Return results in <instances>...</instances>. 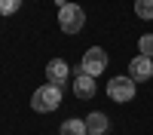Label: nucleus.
Segmentation results:
<instances>
[{
    "mask_svg": "<svg viewBox=\"0 0 153 135\" xmlns=\"http://www.w3.org/2000/svg\"><path fill=\"white\" fill-rule=\"evenodd\" d=\"M68 74H71V68H68V61H61V58H52L46 65V80L49 83H55V86H61L68 80Z\"/></svg>",
    "mask_w": 153,
    "mask_h": 135,
    "instance_id": "obj_6",
    "label": "nucleus"
},
{
    "mask_svg": "<svg viewBox=\"0 0 153 135\" xmlns=\"http://www.w3.org/2000/svg\"><path fill=\"white\" fill-rule=\"evenodd\" d=\"M129 77H132L135 83L150 80V77H153V58H147V55L132 58V61H129Z\"/></svg>",
    "mask_w": 153,
    "mask_h": 135,
    "instance_id": "obj_5",
    "label": "nucleus"
},
{
    "mask_svg": "<svg viewBox=\"0 0 153 135\" xmlns=\"http://www.w3.org/2000/svg\"><path fill=\"white\" fill-rule=\"evenodd\" d=\"M61 135H89L86 132V120H65V123H61V129H58Z\"/></svg>",
    "mask_w": 153,
    "mask_h": 135,
    "instance_id": "obj_9",
    "label": "nucleus"
},
{
    "mask_svg": "<svg viewBox=\"0 0 153 135\" xmlns=\"http://www.w3.org/2000/svg\"><path fill=\"white\" fill-rule=\"evenodd\" d=\"M22 9V0H0V16H12Z\"/></svg>",
    "mask_w": 153,
    "mask_h": 135,
    "instance_id": "obj_12",
    "label": "nucleus"
},
{
    "mask_svg": "<svg viewBox=\"0 0 153 135\" xmlns=\"http://www.w3.org/2000/svg\"><path fill=\"white\" fill-rule=\"evenodd\" d=\"M80 71L89 74V77H101V74L107 71V52H104L101 46L86 49V55L80 58Z\"/></svg>",
    "mask_w": 153,
    "mask_h": 135,
    "instance_id": "obj_3",
    "label": "nucleus"
},
{
    "mask_svg": "<svg viewBox=\"0 0 153 135\" xmlns=\"http://www.w3.org/2000/svg\"><path fill=\"white\" fill-rule=\"evenodd\" d=\"M58 104H61V86H55V83H46V86H40V89L31 95V107L37 114H49V110H55Z\"/></svg>",
    "mask_w": 153,
    "mask_h": 135,
    "instance_id": "obj_1",
    "label": "nucleus"
},
{
    "mask_svg": "<svg viewBox=\"0 0 153 135\" xmlns=\"http://www.w3.org/2000/svg\"><path fill=\"white\" fill-rule=\"evenodd\" d=\"M138 55H147V58H153V34H144L141 40H138Z\"/></svg>",
    "mask_w": 153,
    "mask_h": 135,
    "instance_id": "obj_11",
    "label": "nucleus"
},
{
    "mask_svg": "<svg viewBox=\"0 0 153 135\" xmlns=\"http://www.w3.org/2000/svg\"><path fill=\"white\" fill-rule=\"evenodd\" d=\"M74 92H76V98H92V95H95V77H89V74H83L80 68H76Z\"/></svg>",
    "mask_w": 153,
    "mask_h": 135,
    "instance_id": "obj_7",
    "label": "nucleus"
},
{
    "mask_svg": "<svg viewBox=\"0 0 153 135\" xmlns=\"http://www.w3.org/2000/svg\"><path fill=\"white\" fill-rule=\"evenodd\" d=\"M58 25L65 34H80L83 25H86V12L76 3H61L58 6Z\"/></svg>",
    "mask_w": 153,
    "mask_h": 135,
    "instance_id": "obj_2",
    "label": "nucleus"
},
{
    "mask_svg": "<svg viewBox=\"0 0 153 135\" xmlns=\"http://www.w3.org/2000/svg\"><path fill=\"white\" fill-rule=\"evenodd\" d=\"M135 89H138V83H135L132 77H113V80L107 83V95L113 98V101H120V104L132 101V98H135Z\"/></svg>",
    "mask_w": 153,
    "mask_h": 135,
    "instance_id": "obj_4",
    "label": "nucleus"
},
{
    "mask_svg": "<svg viewBox=\"0 0 153 135\" xmlns=\"http://www.w3.org/2000/svg\"><path fill=\"white\" fill-rule=\"evenodd\" d=\"M107 129H110V120H107L104 114H98V110H95V114L86 117V132H89V135H104Z\"/></svg>",
    "mask_w": 153,
    "mask_h": 135,
    "instance_id": "obj_8",
    "label": "nucleus"
},
{
    "mask_svg": "<svg viewBox=\"0 0 153 135\" xmlns=\"http://www.w3.org/2000/svg\"><path fill=\"white\" fill-rule=\"evenodd\" d=\"M135 12H138V19L150 22L153 19V0H135Z\"/></svg>",
    "mask_w": 153,
    "mask_h": 135,
    "instance_id": "obj_10",
    "label": "nucleus"
}]
</instances>
